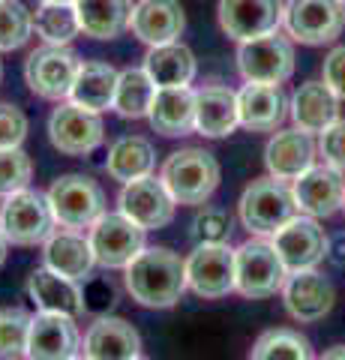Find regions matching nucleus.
<instances>
[{
  "label": "nucleus",
  "mask_w": 345,
  "mask_h": 360,
  "mask_svg": "<svg viewBox=\"0 0 345 360\" xmlns=\"http://www.w3.org/2000/svg\"><path fill=\"white\" fill-rule=\"evenodd\" d=\"M288 279V267L282 264L273 240L255 238L235 250V291L243 297L261 300L282 291Z\"/></svg>",
  "instance_id": "obj_4"
},
{
  "label": "nucleus",
  "mask_w": 345,
  "mask_h": 360,
  "mask_svg": "<svg viewBox=\"0 0 345 360\" xmlns=\"http://www.w3.org/2000/svg\"><path fill=\"white\" fill-rule=\"evenodd\" d=\"M342 4H345V0H342Z\"/></svg>",
  "instance_id": "obj_49"
},
{
  "label": "nucleus",
  "mask_w": 345,
  "mask_h": 360,
  "mask_svg": "<svg viewBox=\"0 0 345 360\" xmlns=\"http://www.w3.org/2000/svg\"><path fill=\"white\" fill-rule=\"evenodd\" d=\"M342 213H345V205H342Z\"/></svg>",
  "instance_id": "obj_48"
},
{
  "label": "nucleus",
  "mask_w": 345,
  "mask_h": 360,
  "mask_svg": "<svg viewBox=\"0 0 345 360\" xmlns=\"http://www.w3.org/2000/svg\"><path fill=\"white\" fill-rule=\"evenodd\" d=\"M33 37V13L21 0H0V51H15Z\"/></svg>",
  "instance_id": "obj_36"
},
{
  "label": "nucleus",
  "mask_w": 345,
  "mask_h": 360,
  "mask_svg": "<svg viewBox=\"0 0 345 360\" xmlns=\"http://www.w3.org/2000/svg\"><path fill=\"white\" fill-rule=\"evenodd\" d=\"M321 360H345V345H333V348H327V352L321 354Z\"/></svg>",
  "instance_id": "obj_42"
},
{
  "label": "nucleus",
  "mask_w": 345,
  "mask_h": 360,
  "mask_svg": "<svg viewBox=\"0 0 345 360\" xmlns=\"http://www.w3.org/2000/svg\"><path fill=\"white\" fill-rule=\"evenodd\" d=\"M39 4H75V0H39Z\"/></svg>",
  "instance_id": "obj_44"
},
{
  "label": "nucleus",
  "mask_w": 345,
  "mask_h": 360,
  "mask_svg": "<svg viewBox=\"0 0 345 360\" xmlns=\"http://www.w3.org/2000/svg\"><path fill=\"white\" fill-rule=\"evenodd\" d=\"M126 291L132 300L148 309H171L183 297L186 285V258L165 246H144L126 264Z\"/></svg>",
  "instance_id": "obj_1"
},
{
  "label": "nucleus",
  "mask_w": 345,
  "mask_h": 360,
  "mask_svg": "<svg viewBox=\"0 0 345 360\" xmlns=\"http://www.w3.org/2000/svg\"><path fill=\"white\" fill-rule=\"evenodd\" d=\"M285 33L300 45H330L345 30L342 0H285Z\"/></svg>",
  "instance_id": "obj_8"
},
{
  "label": "nucleus",
  "mask_w": 345,
  "mask_h": 360,
  "mask_svg": "<svg viewBox=\"0 0 345 360\" xmlns=\"http://www.w3.org/2000/svg\"><path fill=\"white\" fill-rule=\"evenodd\" d=\"M282 0H219L216 18L228 39L249 42L282 27Z\"/></svg>",
  "instance_id": "obj_14"
},
{
  "label": "nucleus",
  "mask_w": 345,
  "mask_h": 360,
  "mask_svg": "<svg viewBox=\"0 0 345 360\" xmlns=\"http://www.w3.org/2000/svg\"><path fill=\"white\" fill-rule=\"evenodd\" d=\"M292 115L294 127L304 132H325L330 123L339 120V96L325 82H304L292 96Z\"/></svg>",
  "instance_id": "obj_26"
},
{
  "label": "nucleus",
  "mask_w": 345,
  "mask_h": 360,
  "mask_svg": "<svg viewBox=\"0 0 345 360\" xmlns=\"http://www.w3.org/2000/svg\"><path fill=\"white\" fill-rule=\"evenodd\" d=\"M33 33L46 45H70L82 33L75 4H39L33 13Z\"/></svg>",
  "instance_id": "obj_33"
},
{
  "label": "nucleus",
  "mask_w": 345,
  "mask_h": 360,
  "mask_svg": "<svg viewBox=\"0 0 345 360\" xmlns=\"http://www.w3.org/2000/svg\"><path fill=\"white\" fill-rule=\"evenodd\" d=\"M27 115L13 103H0V150L6 148H21L27 139Z\"/></svg>",
  "instance_id": "obj_39"
},
{
  "label": "nucleus",
  "mask_w": 345,
  "mask_h": 360,
  "mask_svg": "<svg viewBox=\"0 0 345 360\" xmlns=\"http://www.w3.org/2000/svg\"><path fill=\"white\" fill-rule=\"evenodd\" d=\"M6 250H9V240H6L4 229H0V267H4V262H6Z\"/></svg>",
  "instance_id": "obj_43"
},
{
  "label": "nucleus",
  "mask_w": 345,
  "mask_h": 360,
  "mask_svg": "<svg viewBox=\"0 0 345 360\" xmlns=\"http://www.w3.org/2000/svg\"><path fill=\"white\" fill-rule=\"evenodd\" d=\"M132 37L141 39L144 45H165L181 39V33L186 30V13L181 6V0H138L132 6L129 18Z\"/></svg>",
  "instance_id": "obj_20"
},
{
  "label": "nucleus",
  "mask_w": 345,
  "mask_h": 360,
  "mask_svg": "<svg viewBox=\"0 0 345 360\" xmlns=\"http://www.w3.org/2000/svg\"><path fill=\"white\" fill-rule=\"evenodd\" d=\"M318 153L325 156V162L345 172V120L330 123L325 132H318Z\"/></svg>",
  "instance_id": "obj_40"
},
{
  "label": "nucleus",
  "mask_w": 345,
  "mask_h": 360,
  "mask_svg": "<svg viewBox=\"0 0 345 360\" xmlns=\"http://www.w3.org/2000/svg\"><path fill=\"white\" fill-rule=\"evenodd\" d=\"M321 82H325L339 99H345V45H337L321 66Z\"/></svg>",
  "instance_id": "obj_41"
},
{
  "label": "nucleus",
  "mask_w": 345,
  "mask_h": 360,
  "mask_svg": "<svg viewBox=\"0 0 345 360\" xmlns=\"http://www.w3.org/2000/svg\"><path fill=\"white\" fill-rule=\"evenodd\" d=\"M160 177L177 205L202 207L219 186V162L204 148H183L162 162Z\"/></svg>",
  "instance_id": "obj_2"
},
{
  "label": "nucleus",
  "mask_w": 345,
  "mask_h": 360,
  "mask_svg": "<svg viewBox=\"0 0 345 360\" xmlns=\"http://www.w3.org/2000/svg\"><path fill=\"white\" fill-rule=\"evenodd\" d=\"M33 177V162L21 148H6L0 150V198L27 189Z\"/></svg>",
  "instance_id": "obj_37"
},
{
  "label": "nucleus",
  "mask_w": 345,
  "mask_h": 360,
  "mask_svg": "<svg viewBox=\"0 0 345 360\" xmlns=\"http://www.w3.org/2000/svg\"><path fill=\"white\" fill-rule=\"evenodd\" d=\"M153 96H157V84H153L148 70L144 66H126V70H120L111 108L124 120H141L150 115Z\"/></svg>",
  "instance_id": "obj_32"
},
{
  "label": "nucleus",
  "mask_w": 345,
  "mask_h": 360,
  "mask_svg": "<svg viewBox=\"0 0 345 360\" xmlns=\"http://www.w3.org/2000/svg\"><path fill=\"white\" fill-rule=\"evenodd\" d=\"M42 258H46V267L58 270V274L70 276V279L91 276V270L96 264L91 240H87L84 234L72 231V229L54 231L51 238L42 243Z\"/></svg>",
  "instance_id": "obj_27"
},
{
  "label": "nucleus",
  "mask_w": 345,
  "mask_h": 360,
  "mask_svg": "<svg viewBox=\"0 0 345 360\" xmlns=\"http://www.w3.org/2000/svg\"><path fill=\"white\" fill-rule=\"evenodd\" d=\"M82 336L75 319L60 312H37L30 321L27 336V360H70L79 354Z\"/></svg>",
  "instance_id": "obj_18"
},
{
  "label": "nucleus",
  "mask_w": 345,
  "mask_h": 360,
  "mask_svg": "<svg viewBox=\"0 0 345 360\" xmlns=\"http://www.w3.org/2000/svg\"><path fill=\"white\" fill-rule=\"evenodd\" d=\"M48 205L58 225L63 229H91L105 213V193L93 177L87 174H60L48 186Z\"/></svg>",
  "instance_id": "obj_6"
},
{
  "label": "nucleus",
  "mask_w": 345,
  "mask_h": 360,
  "mask_svg": "<svg viewBox=\"0 0 345 360\" xmlns=\"http://www.w3.org/2000/svg\"><path fill=\"white\" fill-rule=\"evenodd\" d=\"M144 70L153 78L157 87H189V82L195 78V54L189 45L181 39L165 42V45H153L144 58Z\"/></svg>",
  "instance_id": "obj_29"
},
{
  "label": "nucleus",
  "mask_w": 345,
  "mask_h": 360,
  "mask_svg": "<svg viewBox=\"0 0 345 360\" xmlns=\"http://www.w3.org/2000/svg\"><path fill=\"white\" fill-rule=\"evenodd\" d=\"M91 250L99 267L105 270H126V264L144 250V229L124 213H103L91 225Z\"/></svg>",
  "instance_id": "obj_10"
},
{
  "label": "nucleus",
  "mask_w": 345,
  "mask_h": 360,
  "mask_svg": "<svg viewBox=\"0 0 345 360\" xmlns=\"http://www.w3.org/2000/svg\"><path fill=\"white\" fill-rule=\"evenodd\" d=\"M120 72L105 60H82L79 75H75L70 103L91 108V111H105L115 103V90H117Z\"/></svg>",
  "instance_id": "obj_31"
},
{
  "label": "nucleus",
  "mask_w": 345,
  "mask_h": 360,
  "mask_svg": "<svg viewBox=\"0 0 345 360\" xmlns=\"http://www.w3.org/2000/svg\"><path fill=\"white\" fill-rule=\"evenodd\" d=\"M82 58L70 45H42L25 60V82L37 96L51 103H66L72 94Z\"/></svg>",
  "instance_id": "obj_7"
},
{
  "label": "nucleus",
  "mask_w": 345,
  "mask_h": 360,
  "mask_svg": "<svg viewBox=\"0 0 345 360\" xmlns=\"http://www.w3.org/2000/svg\"><path fill=\"white\" fill-rule=\"evenodd\" d=\"M0 82H4V63H0Z\"/></svg>",
  "instance_id": "obj_46"
},
{
  "label": "nucleus",
  "mask_w": 345,
  "mask_h": 360,
  "mask_svg": "<svg viewBox=\"0 0 345 360\" xmlns=\"http://www.w3.org/2000/svg\"><path fill=\"white\" fill-rule=\"evenodd\" d=\"M240 127L237 94L222 84H204L195 90V132L204 139H226Z\"/></svg>",
  "instance_id": "obj_24"
},
{
  "label": "nucleus",
  "mask_w": 345,
  "mask_h": 360,
  "mask_svg": "<svg viewBox=\"0 0 345 360\" xmlns=\"http://www.w3.org/2000/svg\"><path fill=\"white\" fill-rule=\"evenodd\" d=\"M186 285L207 300L231 295L235 291V250L228 243H198L186 258Z\"/></svg>",
  "instance_id": "obj_12"
},
{
  "label": "nucleus",
  "mask_w": 345,
  "mask_h": 360,
  "mask_svg": "<svg viewBox=\"0 0 345 360\" xmlns=\"http://www.w3.org/2000/svg\"><path fill=\"white\" fill-rule=\"evenodd\" d=\"M271 240L276 246V252H280L282 264L288 267V274L313 270L330 255V240H327L325 229H321L313 217H306V213H297Z\"/></svg>",
  "instance_id": "obj_13"
},
{
  "label": "nucleus",
  "mask_w": 345,
  "mask_h": 360,
  "mask_svg": "<svg viewBox=\"0 0 345 360\" xmlns=\"http://www.w3.org/2000/svg\"><path fill=\"white\" fill-rule=\"evenodd\" d=\"M153 168H157V150L144 135H120L108 148L105 172L111 174V180L132 184L138 177L153 174Z\"/></svg>",
  "instance_id": "obj_30"
},
{
  "label": "nucleus",
  "mask_w": 345,
  "mask_h": 360,
  "mask_svg": "<svg viewBox=\"0 0 345 360\" xmlns=\"http://www.w3.org/2000/svg\"><path fill=\"white\" fill-rule=\"evenodd\" d=\"M132 360H148V357H141V354H136V357H132Z\"/></svg>",
  "instance_id": "obj_47"
},
{
  "label": "nucleus",
  "mask_w": 345,
  "mask_h": 360,
  "mask_svg": "<svg viewBox=\"0 0 345 360\" xmlns=\"http://www.w3.org/2000/svg\"><path fill=\"white\" fill-rule=\"evenodd\" d=\"M315 141L313 135L304 129H282L276 132L264 148V165L271 177L276 180H297L300 174H306L315 165Z\"/></svg>",
  "instance_id": "obj_21"
},
{
  "label": "nucleus",
  "mask_w": 345,
  "mask_h": 360,
  "mask_svg": "<svg viewBox=\"0 0 345 360\" xmlns=\"http://www.w3.org/2000/svg\"><path fill=\"white\" fill-rule=\"evenodd\" d=\"M249 360H313V345L300 330L273 328L255 340Z\"/></svg>",
  "instance_id": "obj_34"
},
{
  "label": "nucleus",
  "mask_w": 345,
  "mask_h": 360,
  "mask_svg": "<svg viewBox=\"0 0 345 360\" xmlns=\"http://www.w3.org/2000/svg\"><path fill=\"white\" fill-rule=\"evenodd\" d=\"M54 219L48 195L37 193V189H18V193L6 195L0 205V229H4L6 240L13 246H37L46 243L54 234Z\"/></svg>",
  "instance_id": "obj_5"
},
{
  "label": "nucleus",
  "mask_w": 345,
  "mask_h": 360,
  "mask_svg": "<svg viewBox=\"0 0 345 360\" xmlns=\"http://www.w3.org/2000/svg\"><path fill=\"white\" fill-rule=\"evenodd\" d=\"M48 139L54 150L66 156H87L105 141V123L99 111L82 108L75 103H58L48 117Z\"/></svg>",
  "instance_id": "obj_11"
},
{
  "label": "nucleus",
  "mask_w": 345,
  "mask_h": 360,
  "mask_svg": "<svg viewBox=\"0 0 345 360\" xmlns=\"http://www.w3.org/2000/svg\"><path fill=\"white\" fill-rule=\"evenodd\" d=\"M27 295L42 312H60L70 319L84 315V291L79 279H70L51 267H37L27 279Z\"/></svg>",
  "instance_id": "obj_23"
},
{
  "label": "nucleus",
  "mask_w": 345,
  "mask_h": 360,
  "mask_svg": "<svg viewBox=\"0 0 345 360\" xmlns=\"http://www.w3.org/2000/svg\"><path fill=\"white\" fill-rule=\"evenodd\" d=\"M282 303L288 315L300 324H313L321 321L325 315H330L333 303H337V288L333 283L318 274V270H297V274H288L285 285H282Z\"/></svg>",
  "instance_id": "obj_16"
},
{
  "label": "nucleus",
  "mask_w": 345,
  "mask_h": 360,
  "mask_svg": "<svg viewBox=\"0 0 345 360\" xmlns=\"http://www.w3.org/2000/svg\"><path fill=\"white\" fill-rule=\"evenodd\" d=\"M75 15L84 37L111 42L129 30L132 0H75Z\"/></svg>",
  "instance_id": "obj_28"
},
{
  "label": "nucleus",
  "mask_w": 345,
  "mask_h": 360,
  "mask_svg": "<svg viewBox=\"0 0 345 360\" xmlns=\"http://www.w3.org/2000/svg\"><path fill=\"white\" fill-rule=\"evenodd\" d=\"M237 210H240L243 229L255 234V238H273L285 222H292L300 213L294 201V189L285 180H276V177L252 180L243 189Z\"/></svg>",
  "instance_id": "obj_3"
},
{
  "label": "nucleus",
  "mask_w": 345,
  "mask_h": 360,
  "mask_svg": "<svg viewBox=\"0 0 345 360\" xmlns=\"http://www.w3.org/2000/svg\"><path fill=\"white\" fill-rule=\"evenodd\" d=\"M294 201L297 210L313 219H327L345 205V180L342 172L333 165H313L306 174L294 180Z\"/></svg>",
  "instance_id": "obj_17"
},
{
  "label": "nucleus",
  "mask_w": 345,
  "mask_h": 360,
  "mask_svg": "<svg viewBox=\"0 0 345 360\" xmlns=\"http://www.w3.org/2000/svg\"><path fill=\"white\" fill-rule=\"evenodd\" d=\"M237 70L252 84H282L294 75V45L280 30L237 42Z\"/></svg>",
  "instance_id": "obj_9"
},
{
  "label": "nucleus",
  "mask_w": 345,
  "mask_h": 360,
  "mask_svg": "<svg viewBox=\"0 0 345 360\" xmlns=\"http://www.w3.org/2000/svg\"><path fill=\"white\" fill-rule=\"evenodd\" d=\"M33 315L25 307L0 309V360H18L27 354Z\"/></svg>",
  "instance_id": "obj_35"
},
{
  "label": "nucleus",
  "mask_w": 345,
  "mask_h": 360,
  "mask_svg": "<svg viewBox=\"0 0 345 360\" xmlns=\"http://www.w3.org/2000/svg\"><path fill=\"white\" fill-rule=\"evenodd\" d=\"M70 360H91V357H84V354H75V357H70Z\"/></svg>",
  "instance_id": "obj_45"
},
{
  "label": "nucleus",
  "mask_w": 345,
  "mask_h": 360,
  "mask_svg": "<svg viewBox=\"0 0 345 360\" xmlns=\"http://www.w3.org/2000/svg\"><path fill=\"white\" fill-rule=\"evenodd\" d=\"M150 127L165 139H181L195 129V90L189 87H157L150 105Z\"/></svg>",
  "instance_id": "obj_25"
},
{
  "label": "nucleus",
  "mask_w": 345,
  "mask_h": 360,
  "mask_svg": "<svg viewBox=\"0 0 345 360\" xmlns=\"http://www.w3.org/2000/svg\"><path fill=\"white\" fill-rule=\"evenodd\" d=\"M174 205L171 193L165 189L162 177H138L132 184H124L117 195V207L124 217H129L132 222H138L144 231L150 229H165L174 219Z\"/></svg>",
  "instance_id": "obj_15"
},
{
  "label": "nucleus",
  "mask_w": 345,
  "mask_h": 360,
  "mask_svg": "<svg viewBox=\"0 0 345 360\" xmlns=\"http://www.w3.org/2000/svg\"><path fill=\"white\" fill-rule=\"evenodd\" d=\"M288 103L282 84H252L237 90V117L249 132H276L288 117Z\"/></svg>",
  "instance_id": "obj_19"
},
{
  "label": "nucleus",
  "mask_w": 345,
  "mask_h": 360,
  "mask_svg": "<svg viewBox=\"0 0 345 360\" xmlns=\"http://www.w3.org/2000/svg\"><path fill=\"white\" fill-rule=\"evenodd\" d=\"M82 352L91 360H132L141 354V336L126 319L99 315L84 333Z\"/></svg>",
  "instance_id": "obj_22"
},
{
  "label": "nucleus",
  "mask_w": 345,
  "mask_h": 360,
  "mask_svg": "<svg viewBox=\"0 0 345 360\" xmlns=\"http://www.w3.org/2000/svg\"><path fill=\"white\" fill-rule=\"evenodd\" d=\"M195 243H228L231 238V213L226 207H198L193 219Z\"/></svg>",
  "instance_id": "obj_38"
}]
</instances>
